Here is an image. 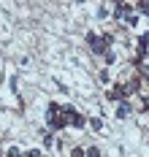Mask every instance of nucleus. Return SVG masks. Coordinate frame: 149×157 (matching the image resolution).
I'll list each match as a JSON object with an SVG mask.
<instances>
[{"mask_svg":"<svg viewBox=\"0 0 149 157\" xmlns=\"http://www.w3.org/2000/svg\"><path fill=\"white\" fill-rule=\"evenodd\" d=\"M46 122H49L52 130H63L68 125L65 117H63V106L60 103H49V109H46Z\"/></svg>","mask_w":149,"mask_h":157,"instance_id":"obj_1","label":"nucleus"},{"mask_svg":"<svg viewBox=\"0 0 149 157\" xmlns=\"http://www.w3.org/2000/svg\"><path fill=\"white\" fill-rule=\"evenodd\" d=\"M87 44H90V49H92L95 54H106V52H109V44H106L100 35H95V33H87Z\"/></svg>","mask_w":149,"mask_h":157,"instance_id":"obj_2","label":"nucleus"},{"mask_svg":"<svg viewBox=\"0 0 149 157\" xmlns=\"http://www.w3.org/2000/svg\"><path fill=\"white\" fill-rule=\"evenodd\" d=\"M106 98H109V100H117V103H125V87H122V84H114V87L106 92Z\"/></svg>","mask_w":149,"mask_h":157,"instance_id":"obj_3","label":"nucleus"},{"mask_svg":"<svg viewBox=\"0 0 149 157\" xmlns=\"http://www.w3.org/2000/svg\"><path fill=\"white\" fill-rule=\"evenodd\" d=\"M125 16H133V6L130 3H117L114 6V19H125Z\"/></svg>","mask_w":149,"mask_h":157,"instance_id":"obj_4","label":"nucleus"},{"mask_svg":"<svg viewBox=\"0 0 149 157\" xmlns=\"http://www.w3.org/2000/svg\"><path fill=\"white\" fill-rule=\"evenodd\" d=\"M122 87H125V98H130V95H136L138 90H141V78L136 76V78H130L128 84H122Z\"/></svg>","mask_w":149,"mask_h":157,"instance_id":"obj_5","label":"nucleus"},{"mask_svg":"<svg viewBox=\"0 0 149 157\" xmlns=\"http://www.w3.org/2000/svg\"><path fill=\"white\" fill-rule=\"evenodd\" d=\"M130 103H128V100H125V103H119V109H117V117H128V114H130Z\"/></svg>","mask_w":149,"mask_h":157,"instance_id":"obj_6","label":"nucleus"},{"mask_svg":"<svg viewBox=\"0 0 149 157\" xmlns=\"http://www.w3.org/2000/svg\"><path fill=\"white\" fill-rule=\"evenodd\" d=\"M87 155V149H82V146H73L71 149V157H84Z\"/></svg>","mask_w":149,"mask_h":157,"instance_id":"obj_7","label":"nucleus"},{"mask_svg":"<svg viewBox=\"0 0 149 157\" xmlns=\"http://www.w3.org/2000/svg\"><path fill=\"white\" fill-rule=\"evenodd\" d=\"M6 157H22V152H19V146H8V152H6Z\"/></svg>","mask_w":149,"mask_h":157,"instance_id":"obj_8","label":"nucleus"},{"mask_svg":"<svg viewBox=\"0 0 149 157\" xmlns=\"http://www.w3.org/2000/svg\"><path fill=\"white\" fill-rule=\"evenodd\" d=\"M84 157H100V149L98 146H90V149H87V155Z\"/></svg>","mask_w":149,"mask_h":157,"instance_id":"obj_9","label":"nucleus"},{"mask_svg":"<svg viewBox=\"0 0 149 157\" xmlns=\"http://www.w3.org/2000/svg\"><path fill=\"white\" fill-rule=\"evenodd\" d=\"M90 127H92V130H100V127H103V122L95 117V119H90Z\"/></svg>","mask_w":149,"mask_h":157,"instance_id":"obj_10","label":"nucleus"},{"mask_svg":"<svg viewBox=\"0 0 149 157\" xmlns=\"http://www.w3.org/2000/svg\"><path fill=\"white\" fill-rule=\"evenodd\" d=\"M25 157H46V155H44L41 149H30V152H27V155H25Z\"/></svg>","mask_w":149,"mask_h":157,"instance_id":"obj_11","label":"nucleus"},{"mask_svg":"<svg viewBox=\"0 0 149 157\" xmlns=\"http://www.w3.org/2000/svg\"><path fill=\"white\" fill-rule=\"evenodd\" d=\"M136 8H138V11H141V14H149V3H138V6H136Z\"/></svg>","mask_w":149,"mask_h":157,"instance_id":"obj_12","label":"nucleus"},{"mask_svg":"<svg viewBox=\"0 0 149 157\" xmlns=\"http://www.w3.org/2000/svg\"><path fill=\"white\" fill-rule=\"evenodd\" d=\"M103 57H106V63H109V65L114 63V52H111V49H109V52H106V54H103Z\"/></svg>","mask_w":149,"mask_h":157,"instance_id":"obj_13","label":"nucleus"},{"mask_svg":"<svg viewBox=\"0 0 149 157\" xmlns=\"http://www.w3.org/2000/svg\"><path fill=\"white\" fill-rule=\"evenodd\" d=\"M128 25H130V27H136V25H138V16H136V14L128 16Z\"/></svg>","mask_w":149,"mask_h":157,"instance_id":"obj_14","label":"nucleus"},{"mask_svg":"<svg viewBox=\"0 0 149 157\" xmlns=\"http://www.w3.org/2000/svg\"><path fill=\"white\" fill-rule=\"evenodd\" d=\"M141 109L149 111V95H144V100H141Z\"/></svg>","mask_w":149,"mask_h":157,"instance_id":"obj_15","label":"nucleus"},{"mask_svg":"<svg viewBox=\"0 0 149 157\" xmlns=\"http://www.w3.org/2000/svg\"><path fill=\"white\" fill-rule=\"evenodd\" d=\"M44 144H46V146H52V144H54V136H52V133H49V136H44Z\"/></svg>","mask_w":149,"mask_h":157,"instance_id":"obj_16","label":"nucleus"}]
</instances>
